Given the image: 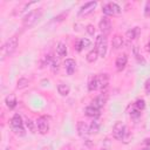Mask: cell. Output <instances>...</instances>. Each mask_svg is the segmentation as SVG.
Listing matches in <instances>:
<instances>
[{
    "mask_svg": "<svg viewBox=\"0 0 150 150\" xmlns=\"http://www.w3.org/2000/svg\"><path fill=\"white\" fill-rule=\"evenodd\" d=\"M112 136H114L115 139L123 141L124 143H128V139L130 137L125 124L122 123V122H116L114 124V127H112Z\"/></svg>",
    "mask_w": 150,
    "mask_h": 150,
    "instance_id": "1",
    "label": "cell"
},
{
    "mask_svg": "<svg viewBox=\"0 0 150 150\" xmlns=\"http://www.w3.org/2000/svg\"><path fill=\"white\" fill-rule=\"evenodd\" d=\"M42 15V8H36V9H33L30 11L28 14H26L22 19V25L26 27V28H30L33 27L41 18Z\"/></svg>",
    "mask_w": 150,
    "mask_h": 150,
    "instance_id": "2",
    "label": "cell"
},
{
    "mask_svg": "<svg viewBox=\"0 0 150 150\" xmlns=\"http://www.w3.org/2000/svg\"><path fill=\"white\" fill-rule=\"evenodd\" d=\"M11 129L12 131L18 135V136H25L26 135V131H25V128H23V122H22V118L19 114H14L13 117L11 118Z\"/></svg>",
    "mask_w": 150,
    "mask_h": 150,
    "instance_id": "3",
    "label": "cell"
},
{
    "mask_svg": "<svg viewBox=\"0 0 150 150\" xmlns=\"http://www.w3.org/2000/svg\"><path fill=\"white\" fill-rule=\"evenodd\" d=\"M95 49L97 50L100 57H104V56H105L107 49H108V39H107V35L100 34V35L96 38V41H95Z\"/></svg>",
    "mask_w": 150,
    "mask_h": 150,
    "instance_id": "4",
    "label": "cell"
},
{
    "mask_svg": "<svg viewBox=\"0 0 150 150\" xmlns=\"http://www.w3.org/2000/svg\"><path fill=\"white\" fill-rule=\"evenodd\" d=\"M16 47H18V38H16V36L9 38V39L6 41V43L2 46V49H1L2 57L13 55V53L16 50Z\"/></svg>",
    "mask_w": 150,
    "mask_h": 150,
    "instance_id": "5",
    "label": "cell"
},
{
    "mask_svg": "<svg viewBox=\"0 0 150 150\" xmlns=\"http://www.w3.org/2000/svg\"><path fill=\"white\" fill-rule=\"evenodd\" d=\"M122 12L121 7L116 4V2H108L104 6H102V13L105 16H110V15H120Z\"/></svg>",
    "mask_w": 150,
    "mask_h": 150,
    "instance_id": "6",
    "label": "cell"
},
{
    "mask_svg": "<svg viewBox=\"0 0 150 150\" xmlns=\"http://www.w3.org/2000/svg\"><path fill=\"white\" fill-rule=\"evenodd\" d=\"M36 127H38V130L41 135H46L48 131H49V122H48V118L46 116H40L38 120H36Z\"/></svg>",
    "mask_w": 150,
    "mask_h": 150,
    "instance_id": "7",
    "label": "cell"
},
{
    "mask_svg": "<svg viewBox=\"0 0 150 150\" xmlns=\"http://www.w3.org/2000/svg\"><path fill=\"white\" fill-rule=\"evenodd\" d=\"M96 6H97V2H96V1H89V2H86V4L80 8V11H79V15H80V16H87V15L91 14V13L95 11Z\"/></svg>",
    "mask_w": 150,
    "mask_h": 150,
    "instance_id": "8",
    "label": "cell"
},
{
    "mask_svg": "<svg viewBox=\"0 0 150 150\" xmlns=\"http://www.w3.org/2000/svg\"><path fill=\"white\" fill-rule=\"evenodd\" d=\"M98 28L102 32V34L104 35H108L110 32H111V28H112V25H111V21L108 16H103L100 22H98Z\"/></svg>",
    "mask_w": 150,
    "mask_h": 150,
    "instance_id": "9",
    "label": "cell"
},
{
    "mask_svg": "<svg viewBox=\"0 0 150 150\" xmlns=\"http://www.w3.org/2000/svg\"><path fill=\"white\" fill-rule=\"evenodd\" d=\"M105 102H107V95H105L104 93H102V94L97 95L95 98H93V100H91V104H90V105L100 110L102 107H104Z\"/></svg>",
    "mask_w": 150,
    "mask_h": 150,
    "instance_id": "10",
    "label": "cell"
},
{
    "mask_svg": "<svg viewBox=\"0 0 150 150\" xmlns=\"http://www.w3.org/2000/svg\"><path fill=\"white\" fill-rule=\"evenodd\" d=\"M97 79H98V89L102 90V93L108 88V84H109V75L108 74H100L97 75Z\"/></svg>",
    "mask_w": 150,
    "mask_h": 150,
    "instance_id": "11",
    "label": "cell"
},
{
    "mask_svg": "<svg viewBox=\"0 0 150 150\" xmlns=\"http://www.w3.org/2000/svg\"><path fill=\"white\" fill-rule=\"evenodd\" d=\"M127 62H128V56H127V54H122V55L117 56V59H116V61H115L116 69H117L118 71L123 70L124 67L127 66Z\"/></svg>",
    "mask_w": 150,
    "mask_h": 150,
    "instance_id": "12",
    "label": "cell"
},
{
    "mask_svg": "<svg viewBox=\"0 0 150 150\" xmlns=\"http://www.w3.org/2000/svg\"><path fill=\"white\" fill-rule=\"evenodd\" d=\"M63 66H64V69L67 71L68 75H71L74 71H75V68H76V62L74 59H66L64 62H63Z\"/></svg>",
    "mask_w": 150,
    "mask_h": 150,
    "instance_id": "13",
    "label": "cell"
},
{
    "mask_svg": "<svg viewBox=\"0 0 150 150\" xmlns=\"http://www.w3.org/2000/svg\"><path fill=\"white\" fill-rule=\"evenodd\" d=\"M76 129H77V134L82 137H84L86 135L89 134V125L83 122V121H79L77 124H76Z\"/></svg>",
    "mask_w": 150,
    "mask_h": 150,
    "instance_id": "14",
    "label": "cell"
},
{
    "mask_svg": "<svg viewBox=\"0 0 150 150\" xmlns=\"http://www.w3.org/2000/svg\"><path fill=\"white\" fill-rule=\"evenodd\" d=\"M84 114H86V116L91 117V118H94V120L97 118V117L101 115L100 110L96 109V108H94V107H91V105H89V107H87V108L84 109Z\"/></svg>",
    "mask_w": 150,
    "mask_h": 150,
    "instance_id": "15",
    "label": "cell"
},
{
    "mask_svg": "<svg viewBox=\"0 0 150 150\" xmlns=\"http://www.w3.org/2000/svg\"><path fill=\"white\" fill-rule=\"evenodd\" d=\"M89 46H90V41H89L87 38H84V39H80V40L76 41V43H75V49H76L77 52H81L82 49H84V48H87V47H89Z\"/></svg>",
    "mask_w": 150,
    "mask_h": 150,
    "instance_id": "16",
    "label": "cell"
},
{
    "mask_svg": "<svg viewBox=\"0 0 150 150\" xmlns=\"http://www.w3.org/2000/svg\"><path fill=\"white\" fill-rule=\"evenodd\" d=\"M5 103H6V105H7L9 109H14V108L16 107V104H18V101H16V97H15L13 94H11V95L6 96Z\"/></svg>",
    "mask_w": 150,
    "mask_h": 150,
    "instance_id": "17",
    "label": "cell"
},
{
    "mask_svg": "<svg viewBox=\"0 0 150 150\" xmlns=\"http://www.w3.org/2000/svg\"><path fill=\"white\" fill-rule=\"evenodd\" d=\"M111 43H112V47H114L115 49H120V48L123 46V43H124V40H123V38H122L121 35L116 34V35H114Z\"/></svg>",
    "mask_w": 150,
    "mask_h": 150,
    "instance_id": "18",
    "label": "cell"
},
{
    "mask_svg": "<svg viewBox=\"0 0 150 150\" xmlns=\"http://www.w3.org/2000/svg\"><path fill=\"white\" fill-rule=\"evenodd\" d=\"M70 91V87L67 83H59L57 84V93L61 96H67Z\"/></svg>",
    "mask_w": 150,
    "mask_h": 150,
    "instance_id": "19",
    "label": "cell"
},
{
    "mask_svg": "<svg viewBox=\"0 0 150 150\" xmlns=\"http://www.w3.org/2000/svg\"><path fill=\"white\" fill-rule=\"evenodd\" d=\"M88 89H89V91H94V90H97L98 89V79H97V75L90 77L89 83H88Z\"/></svg>",
    "mask_w": 150,
    "mask_h": 150,
    "instance_id": "20",
    "label": "cell"
},
{
    "mask_svg": "<svg viewBox=\"0 0 150 150\" xmlns=\"http://www.w3.org/2000/svg\"><path fill=\"white\" fill-rule=\"evenodd\" d=\"M56 53L61 57H63V56L67 55V46H66L64 42H59L56 45Z\"/></svg>",
    "mask_w": 150,
    "mask_h": 150,
    "instance_id": "21",
    "label": "cell"
},
{
    "mask_svg": "<svg viewBox=\"0 0 150 150\" xmlns=\"http://www.w3.org/2000/svg\"><path fill=\"white\" fill-rule=\"evenodd\" d=\"M125 35H127V39L128 40H134V39H136L139 35V28L138 27H134V28L129 29Z\"/></svg>",
    "mask_w": 150,
    "mask_h": 150,
    "instance_id": "22",
    "label": "cell"
},
{
    "mask_svg": "<svg viewBox=\"0 0 150 150\" xmlns=\"http://www.w3.org/2000/svg\"><path fill=\"white\" fill-rule=\"evenodd\" d=\"M97 57H100L97 50H96V49H93V50H90V52L87 54L86 60H87L89 63H93V62H95V61L97 60Z\"/></svg>",
    "mask_w": 150,
    "mask_h": 150,
    "instance_id": "23",
    "label": "cell"
},
{
    "mask_svg": "<svg viewBox=\"0 0 150 150\" xmlns=\"http://www.w3.org/2000/svg\"><path fill=\"white\" fill-rule=\"evenodd\" d=\"M100 127H101L100 122L95 118V120L90 123V125H89V134H97V132L100 131Z\"/></svg>",
    "mask_w": 150,
    "mask_h": 150,
    "instance_id": "24",
    "label": "cell"
},
{
    "mask_svg": "<svg viewBox=\"0 0 150 150\" xmlns=\"http://www.w3.org/2000/svg\"><path fill=\"white\" fill-rule=\"evenodd\" d=\"M29 84V80L26 77H20L16 82V89H23L26 87H28Z\"/></svg>",
    "mask_w": 150,
    "mask_h": 150,
    "instance_id": "25",
    "label": "cell"
},
{
    "mask_svg": "<svg viewBox=\"0 0 150 150\" xmlns=\"http://www.w3.org/2000/svg\"><path fill=\"white\" fill-rule=\"evenodd\" d=\"M134 108H136V109H138L139 111H142L144 108H145V101L143 100V98H138L135 103H134V105H132Z\"/></svg>",
    "mask_w": 150,
    "mask_h": 150,
    "instance_id": "26",
    "label": "cell"
},
{
    "mask_svg": "<svg viewBox=\"0 0 150 150\" xmlns=\"http://www.w3.org/2000/svg\"><path fill=\"white\" fill-rule=\"evenodd\" d=\"M35 125H36V123H34L32 120H29V118L26 120V127L28 128V130L30 132H35Z\"/></svg>",
    "mask_w": 150,
    "mask_h": 150,
    "instance_id": "27",
    "label": "cell"
},
{
    "mask_svg": "<svg viewBox=\"0 0 150 150\" xmlns=\"http://www.w3.org/2000/svg\"><path fill=\"white\" fill-rule=\"evenodd\" d=\"M69 12L67 11V12H63V13H61V14H59L57 16H55L54 18V22H61V21H63V19H66V16H67V14H68Z\"/></svg>",
    "mask_w": 150,
    "mask_h": 150,
    "instance_id": "28",
    "label": "cell"
},
{
    "mask_svg": "<svg viewBox=\"0 0 150 150\" xmlns=\"http://www.w3.org/2000/svg\"><path fill=\"white\" fill-rule=\"evenodd\" d=\"M59 64H60V63H59V61H57V60L54 57V59H53V62H52V64H50V67H52V70H53L54 73L59 71Z\"/></svg>",
    "mask_w": 150,
    "mask_h": 150,
    "instance_id": "29",
    "label": "cell"
},
{
    "mask_svg": "<svg viewBox=\"0 0 150 150\" xmlns=\"http://www.w3.org/2000/svg\"><path fill=\"white\" fill-rule=\"evenodd\" d=\"M130 116H131L132 118H137V117L141 116V111H139L138 109H136V108L132 107V109L130 110Z\"/></svg>",
    "mask_w": 150,
    "mask_h": 150,
    "instance_id": "30",
    "label": "cell"
},
{
    "mask_svg": "<svg viewBox=\"0 0 150 150\" xmlns=\"http://www.w3.org/2000/svg\"><path fill=\"white\" fill-rule=\"evenodd\" d=\"M144 16L145 18H150V1H148L145 4V7H144Z\"/></svg>",
    "mask_w": 150,
    "mask_h": 150,
    "instance_id": "31",
    "label": "cell"
},
{
    "mask_svg": "<svg viewBox=\"0 0 150 150\" xmlns=\"http://www.w3.org/2000/svg\"><path fill=\"white\" fill-rule=\"evenodd\" d=\"M86 30H87V33L89 34V35H94L95 34V27L93 26V25H87V27H86Z\"/></svg>",
    "mask_w": 150,
    "mask_h": 150,
    "instance_id": "32",
    "label": "cell"
},
{
    "mask_svg": "<svg viewBox=\"0 0 150 150\" xmlns=\"http://www.w3.org/2000/svg\"><path fill=\"white\" fill-rule=\"evenodd\" d=\"M144 89H145V91H146L148 94H150V79L146 80V82H145V84H144Z\"/></svg>",
    "mask_w": 150,
    "mask_h": 150,
    "instance_id": "33",
    "label": "cell"
},
{
    "mask_svg": "<svg viewBox=\"0 0 150 150\" xmlns=\"http://www.w3.org/2000/svg\"><path fill=\"white\" fill-rule=\"evenodd\" d=\"M144 144H145L148 148H150V138H145V139H144Z\"/></svg>",
    "mask_w": 150,
    "mask_h": 150,
    "instance_id": "34",
    "label": "cell"
},
{
    "mask_svg": "<svg viewBox=\"0 0 150 150\" xmlns=\"http://www.w3.org/2000/svg\"><path fill=\"white\" fill-rule=\"evenodd\" d=\"M148 50H150V40H149V42H148Z\"/></svg>",
    "mask_w": 150,
    "mask_h": 150,
    "instance_id": "35",
    "label": "cell"
},
{
    "mask_svg": "<svg viewBox=\"0 0 150 150\" xmlns=\"http://www.w3.org/2000/svg\"><path fill=\"white\" fill-rule=\"evenodd\" d=\"M139 150H149V148H143V149H139Z\"/></svg>",
    "mask_w": 150,
    "mask_h": 150,
    "instance_id": "36",
    "label": "cell"
},
{
    "mask_svg": "<svg viewBox=\"0 0 150 150\" xmlns=\"http://www.w3.org/2000/svg\"><path fill=\"white\" fill-rule=\"evenodd\" d=\"M6 150H13L12 148H6Z\"/></svg>",
    "mask_w": 150,
    "mask_h": 150,
    "instance_id": "37",
    "label": "cell"
}]
</instances>
